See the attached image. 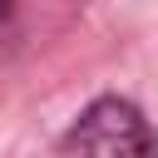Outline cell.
<instances>
[{
  "label": "cell",
  "instance_id": "obj_1",
  "mask_svg": "<svg viewBox=\"0 0 158 158\" xmlns=\"http://www.w3.org/2000/svg\"><path fill=\"white\" fill-rule=\"evenodd\" d=\"M64 158H158V133L128 99H94L69 128Z\"/></svg>",
  "mask_w": 158,
  "mask_h": 158
},
{
  "label": "cell",
  "instance_id": "obj_2",
  "mask_svg": "<svg viewBox=\"0 0 158 158\" xmlns=\"http://www.w3.org/2000/svg\"><path fill=\"white\" fill-rule=\"evenodd\" d=\"M10 30H15V5H10V0H0V44L10 40Z\"/></svg>",
  "mask_w": 158,
  "mask_h": 158
}]
</instances>
